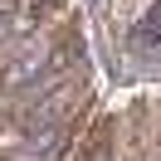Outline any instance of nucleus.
Returning a JSON list of instances; mask_svg holds the SVG:
<instances>
[{
  "label": "nucleus",
  "mask_w": 161,
  "mask_h": 161,
  "mask_svg": "<svg viewBox=\"0 0 161 161\" xmlns=\"http://www.w3.org/2000/svg\"><path fill=\"white\" fill-rule=\"evenodd\" d=\"M142 39H161V5L147 10V20H142Z\"/></svg>",
  "instance_id": "1"
}]
</instances>
